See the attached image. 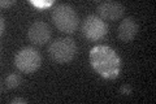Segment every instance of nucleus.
I'll list each match as a JSON object with an SVG mask.
<instances>
[{
    "mask_svg": "<svg viewBox=\"0 0 156 104\" xmlns=\"http://www.w3.org/2000/svg\"><path fill=\"white\" fill-rule=\"evenodd\" d=\"M90 64L92 69L103 78L115 80L121 72V57L109 46H96L90 51Z\"/></svg>",
    "mask_w": 156,
    "mask_h": 104,
    "instance_id": "nucleus-1",
    "label": "nucleus"
},
{
    "mask_svg": "<svg viewBox=\"0 0 156 104\" xmlns=\"http://www.w3.org/2000/svg\"><path fill=\"white\" fill-rule=\"evenodd\" d=\"M52 21L60 31L72 34L78 27V14L68 4H58L52 12Z\"/></svg>",
    "mask_w": 156,
    "mask_h": 104,
    "instance_id": "nucleus-2",
    "label": "nucleus"
},
{
    "mask_svg": "<svg viewBox=\"0 0 156 104\" xmlns=\"http://www.w3.org/2000/svg\"><path fill=\"white\" fill-rule=\"evenodd\" d=\"M77 46L72 38H57L51 43L48 53L53 61L58 64L70 63L76 56Z\"/></svg>",
    "mask_w": 156,
    "mask_h": 104,
    "instance_id": "nucleus-3",
    "label": "nucleus"
},
{
    "mask_svg": "<svg viewBox=\"0 0 156 104\" xmlns=\"http://www.w3.org/2000/svg\"><path fill=\"white\" fill-rule=\"evenodd\" d=\"M14 64L17 69L21 72L30 74L34 73L42 64V56L35 48L33 47H25L16 53L14 57Z\"/></svg>",
    "mask_w": 156,
    "mask_h": 104,
    "instance_id": "nucleus-4",
    "label": "nucleus"
},
{
    "mask_svg": "<svg viewBox=\"0 0 156 104\" xmlns=\"http://www.w3.org/2000/svg\"><path fill=\"white\" fill-rule=\"evenodd\" d=\"M82 31H83V35L89 41L96 42V41L103 39L107 35L108 29H107L105 22L99 16L91 14V16L86 17L83 26H82Z\"/></svg>",
    "mask_w": 156,
    "mask_h": 104,
    "instance_id": "nucleus-5",
    "label": "nucleus"
},
{
    "mask_svg": "<svg viewBox=\"0 0 156 104\" xmlns=\"http://www.w3.org/2000/svg\"><path fill=\"white\" fill-rule=\"evenodd\" d=\"M96 12L101 20H108V21H116L120 17H122L125 8L121 3L113 2V0H105L98 4Z\"/></svg>",
    "mask_w": 156,
    "mask_h": 104,
    "instance_id": "nucleus-6",
    "label": "nucleus"
},
{
    "mask_svg": "<svg viewBox=\"0 0 156 104\" xmlns=\"http://www.w3.org/2000/svg\"><path fill=\"white\" fill-rule=\"evenodd\" d=\"M51 27L50 25L44 21H35L27 31V37L30 42L37 46H43L51 39Z\"/></svg>",
    "mask_w": 156,
    "mask_h": 104,
    "instance_id": "nucleus-7",
    "label": "nucleus"
},
{
    "mask_svg": "<svg viewBox=\"0 0 156 104\" xmlns=\"http://www.w3.org/2000/svg\"><path fill=\"white\" fill-rule=\"evenodd\" d=\"M136 33H138V23L135 22L134 18L128 17L121 21L119 29H117V35L125 43L131 42L135 38Z\"/></svg>",
    "mask_w": 156,
    "mask_h": 104,
    "instance_id": "nucleus-8",
    "label": "nucleus"
},
{
    "mask_svg": "<svg viewBox=\"0 0 156 104\" xmlns=\"http://www.w3.org/2000/svg\"><path fill=\"white\" fill-rule=\"evenodd\" d=\"M20 83H21V77L16 73L9 74V76L5 78V86L8 88H16L20 86Z\"/></svg>",
    "mask_w": 156,
    "mask_h": 104,
    "instance_id": "nucleus-9",
    "label": "nucleus"
},
{
    "mask_svg": "<svg viewBox=\"0 0 156 104\" xmlns=\"http://www.w3.org/2000/svg\"><path fill=\"white\" fill-rule=\"evenodd\" d=\"M120 92L124 94V95H131V92H133V88L130 87V85H124L122 87L120 88Z\"/></svg>",
    "mask_w": 156,
    "mask_h": 104,
    "instance_id": "nucleus-10",
    "label": "nucleus"
},
{
    "mask_svg": "<svg viewBox=\"0 0 156 104\" xmlns=\"http://www.w3.org/2000/svg\"><path fill=\"white\" fill-rule=\"evenodd\" d=\"M33 4H34V5H37V7H39V8H43V7H50L51 4H52V2H48V3H39V2H33Z\"/></svg>",
    "mask_w": 156,
    "mask_h": 104,
    "instance_id": "nucleus-11",
    "label": "nucleus"
},
{
    "mask_svg": "<svg viewBox=\"0 0 156 104\" xmlns=\"http://www.w3.org/2000/svg\"><path fill=\"white\" fill-rule=\"evenodd\" d=\"M11 103L12 104H16V103H23V104H26L27 100H26V99H22V98H14Z\"/></svg>",
    "mask_w": 156,
    "mask_h": 104,
    "instance_id": "nucleus-12",
    "label": "nucleus"
},
{
    "mask_svg": "<svg viewBox=\"0 0 156 104\" xmlns=\"http://www.w3.org/2000/svg\"><path fill=\"white\" fill-rule=\"evenodd\" d=\"M12 4H14L13 0H11V2H2V3H0V5H2V7L4 8V7H9V5H12Z\"/></svg>",
    "mask_w": 156,
    "mask_h": 104,
    "instance_id": "nucleus-13",
    "label": "nucleus"
},
{
    "mask_svg": "<svg viewBox=\"0 0 156 104\" xmlns=\"http://www.w3.org/2000/svg\"><path fill=\"white\" fill-rule=\"evenodd\" d=\"M0 21H2V29H0V33H4V22H5V21H4V18L2 17V20H0Z\"/></svg>",
    "mask_w": 156,
    "mask_h": 104,
    "instance_id": "nucleus-14",
    "label": "nucleus"
}]
</instances>
